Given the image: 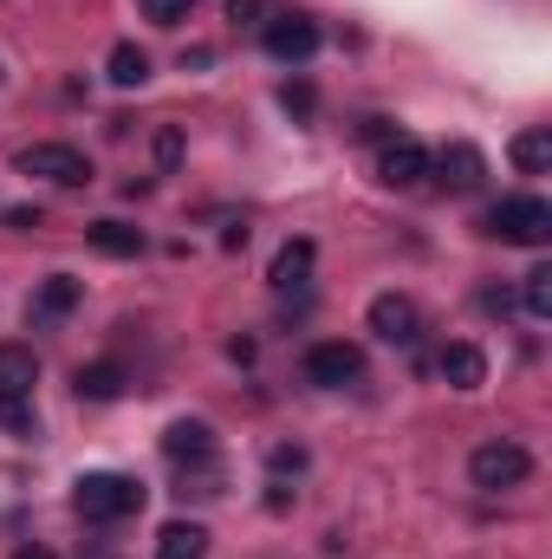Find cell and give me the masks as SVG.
I'll return each mask as SVG.
<instances>
[{"mask_svg": "<svg viewBox=\"0 0 552 559\" xmlns=\"http://www.w3.org/2000/svg\"><path fill=\"white\" fill-rule=\"evenodd\" d=\"M72 508H79V521H92V527L131 521V514L143 508V481H137V475L92 468V475H79V481H72Z\"/></svg>", "mask_w": 552, "mask_h": 559, "instance_id": "cell-1", "label": "cell"}, {"mask_svg": "<svg viewBox=\"0 0 552 559\" xmlns=\"http://www.w3.org/2000/svg\"><path fill=\"white\" fill-rule=\"evenodd\" d=\"M481 235L514 241V248H547L552 241V202H540V195H507V202H494L481 215Z\"/></svg>", "mask_w": 552, "mask_h": 559, "instance_id": "cell-2", "label": "cell"}, {"mask_svg": "<svg viewBox=\"0 0 552 559\" xmlns=\"http://www.w3.org/2000/svg\"><path fill=\"white\" fill-rule=\"evenodd\" d=\"M527 475H533V455H527L520 442H507V436H501V442H481V449L468 455V481H475L481 495H507V488H520Z\"/></svg>", "mask_w": 552, "mask_h": 559, "instance_id": "cell-3", "label": "cell"}, {"mask_svg": "<svg viewBox=\"0 0 552 559\" xmlns=\"http://www.w3.org/2000/svg\"><path fill=\"white\" fill-rule=\"evenodd\" d=\"M13 169H20V176H46V182H59V189H85V182H92V156L72 150V143H33V150L13 156Z\"/></svg>", "mask_w": 552, "mask_h": 559, "instance_id": "cell-4", "label": "cell"}, {"mask_svg": "<svg viewBox=\"0 0 552 559\" xmlns=\"http://www.w3.org/2000/svg\"><path fill=\"white\" fill-rule=\"evenodd\" d=\"M261 46L274 52L279 66H305L312 52H319V20L312 13H292V7H279L261 20Z\"/></svg>", "mask_w": 552, "mask_h": 559, "instance_id": "cell-5", "label": "cell"}, {"mask_svg": "<svg viewBox=\"0 0 552 559\" xmlns=\"http://www.w3.org/2000/svg\"><path fill=\"white\" fill-rule=\"evenodd\" d=\"M358 378H364V352H358V345L325 338V345L305 352V384H319V391H345V384H358Z\"/></svg>", "mask_w": 552, "mask_h": 559, "instance_id": "cell-6", "label": "cell"}, {"mask_svg": "<svg viewBox=\"0 0 552 559\" xmlns=\"http://www.w3.org/2000/svg\"><path fill=\"white\" fill-rule=\"evenodd\" d=\"M429 169H435V176H442V189H455V195H475V189L488 182V156H481L475 143H448Z\"/></svg>", "mask_w": 552, "mask_h": 559, "instance_id": "cell-7", "label": "cell"}, {"mask_svg": "<svg viewBox=\"0 0 552 559\" xmlns=\"http://www.w3.org/2000/svg\"><path fill=\"white\" fill-rule=\"evenodd\" d=\"M364 319H371V332H377L384 345H416V306L404 293H377Z\"/></svg>", "mask_w": 552, "mask_h": 559, "instance_id": "cell-8", "label": "cell"}, {"mask_svg": "<svg viewBox=\"0 0 552 559\" xmlns=\"http://www.w3.org/2000/svg\"><path fill=\"white\" fill-rule=\"evenodd\" d=\"M79 293H85V286H79L72 274H46L39 280V293L26 299V319H33V325H59V319L79 306Z\"/></svg>", "mask_w": 552, "mask_h": 559, "instance_id": "cell-9", "label": "cell"}, {"mask_svg": "<svg viewBox=\"0 0 552 559\" xmlns=\"http://www.w3.org/2000/svg\"><path fill=\"white\" fill-rule=\"evenodd\" d=\"M377 176L391 182V189H416L422 176H429V150L410 138H391L384 143V156H377Z\"/></svg>", "mask_w": 552, "mask_h": 559, "instance_id": "cell-10", "label": "cell"}, {"mask_svg": "<svg viewBox=\"0 0 552 559\" xmlns=\"http://www.w3.org/2000/svg\"><path fill=\"white\" fill-rule=\"evenodd\" d=\"M163 455L169 462H215V429L202 417H182L163 429Z\"/></svg>", "mask_w": 552, "mask_h": 559, "instance_id": "cell-11", "label": "cell"}, {"mask_svg": "<svg viewBox=\"0 0 552 559\" xmlns=\"http://www.w3.org/2000/svg\"><path fill=\"white\" fill-rule=\"evenodd\" d=\"M39 384V358L26 345H0V404H26Z\"/></svg>", "mask_w": 552, "mask_h": 559, "instance_id": "cell-12", "label": "cell"}, {"mask_svg": "<svg viewBox=\"0 0 552 559\" xmlns=\"http://www.w3.org/2000/svg\"><path fill=\"white\" fill-rule=\"evenodd\" d=\"M442 378H448L455 391H481V384H488V352H481V345H468V338L442 345Z\"/></svg>", "mask_w": 552, "mask_h": 559, "instance_id": "cell-13", "label": "cell"}, {"mask_svg": "<svg viewBox=\"0 0 552 559\" xmlns=\"http://www.w3.org/2000/svg\"><path fill=\"white\" fill-rule=\"evenodd\" d=\"M85 241H92L105 261H137V254H143V235L131 228V222H92V228H85Z\"/></svg>", "mask_w": 552, "mask_h": 559, "instance_id": "cell-14", "label": "cell"}, {"mask_svg": "<svg viewBox=\"0 0 552 559\" xmlns=\"http://www.w3.org/2000/svg\"><path fill=\"white\" fill-rule=\"evenodd\" d=\"M267 280H274V293H299L312 280V241H286L274 254V267H267Z\"/></svg>", "mask_w": 552, "mask_h": 559, "instance_id": "cell-15", "label": "cell"}, {"mask_svg": "<svg viewBox=\"0 0 552 559\" xmlns=\"http://www.w3.org/2000/svg\"><path fill=\"white\" fill-rule=\"evenodd\" d=\"M208 554V527L202 521H169L156 534V559H202Z\"/></svg>", "mask_w": 552, "mask_h": 559, "instance_id": "cell-16", "label": "cell"}, {"mask_svg": "<svg viewBox=\"0 0 552 559\" xmlns=\"http://www.w3.org/2000/svg\"><path fill=\"white\" fill-rule=\"evenodd\" d=\"M79 397H85V404H118V397H124V365H111V358L85 365V371H79Z\"/></svg>", "mask_w": 552, "mask_h": 559, "instance_id": "cell-17", "label": "cell"}, {"mask_svg": "<svg viewBox=\"0 0 552 559\" xmlns=\"http://www.w3.org/2000/svg\"><path fill=\"white\" fill-rule=\"evenodd\" d=\"M105 79H111L118 92H137L143 79H149V52H143L137 39H118V46H111V66H105Z\"/></svg>", "mask_w": 552, "mask_h": 559, "instance_id": "cell-18", "label": "cell"}, {"mask_svg": "<svg viewBox=\"0 0 552 559\" xmlns=\"http://www.w3.org/2000/svg\"><path fill=\"white\" fill-rule=\"evenodd\" d=\"M507 156H514L520 176H547L552 169V131H520V138L507 143Z\"/></svg>", "mask_w": 552, "mask_h": 559, "instance_id": "cell-19", "label": "cell"}, {"mask_svg": "<svg viewBox=\"0 0 552 559\" xmlns=\"http://www.w3.org/2000/svg\"><path fill=\"white\" fill-rule=\"evenodd\" d=\"M520 306H527V319H552V267H533V274H527Z\"/></svg>", "mask_w": 552, "mask_h": 559, "instance_id": "cell-20", "label": "cell"}, {"mask_svg": "<svg viewBox=\"0 0 552 559\" xmlns=\"http://www.w3.org/2000/svg\"><path fill=\"white\" fill-rule=\"evenodd\" d=\"M279 105H286V118L312 124V111H319V92H312L305 79H286V85H279Z\"/></svg>", "mask_w": 552, "mask_h": 559, "instance_id": "cell-21", "label": "cell"}, {"mask_svg": "<svg viewBox=\"0 0 552 559\" xmlns=\"http://www.w3.org/2000/svg\"><path fill=\"white\" fill-rule=\"evenodd\" d=\"M143 20H156V26H182L189 13H195V0H137Z\"/></svg>", "mask_w": 552, "mask_h": 559, "instance_id": "cell-22", "label": "cell"}, {"mask_svg": "<svg viewBox=\"0 0 552 559\" xmlns=\"http://www.w3.org/2000/svg\"><path fill=\"white\" fill-rule=\"evenodd\" d=\"M267 462H274V475H299V468H305V449H299V442H274Z\"/></svg>", "mask_w": 552, "mask_h": 559, "instance_id": "cell-23", "label": "cell"}, {"mask_svg": "<svg viewBox=\"0 0 552 559\" xmlns=\"http://www.w3.org/2000/svg\"><path fill=\"white\" fill-rule=\"evenodd\" d=\"M156 163H163V169L182 163V131H176V124H163V138H156Z\"/></svg>", "mask_w": 552, "mask_h": 559, "instance_id": "cell-24", "label": "cell"}, {"mask_svg": "<svg viewBox=\"0 0 552 559\" xmlns=\"http://www.w3.org/2000/svg\"><path fill=\"white\" fill-rule=\"evenodd\" d=\"M0 423H7L13 436H33V397H26V404H0Z\"/></svg>", "mask_w": 552, "mask_h": 559, "instance_id": "cell-25", "label": "cell"}, {"mask_svg": "<svg viewBox=\"0 0 552 559\" xmlns=\"http://www.w3.org/2000/svg\"><path fill=\"white\" fill-rule=\"evenodd\" d=\"M228 20L235 26H261L267 20V0H228Z\"/></svg>", "mask_w": 552, "mask_h": 559, "instance_id": "cell-26", "label": "cell"}, {"mask_svg": "<svg viewBox=\"0 0 552 559\" xmlns=\"http://www.w3.org/2000/svg\"><path fill=\"white\" fill-rule=\"evenodd\" d=\"M7 222H13V228H26V235H33V228H39V222H46V215H39V209H33V202H20V209H7Z\"/></svg>", "mask_w": 552, "mask_h": 559, "instance_id": "cell-27", "label": "cell"}, {"mask_svg": "<svg viewBox=\"0 0 552 559\" xmlns=\"http://www.w3.org/2000/svg\"><path fill=\"white\" fill-rule=\"evenodd\" d=\"M208 59H215V52H208V46H189V52H182V72H202V66H208Z\"/></svg>", "mask_w": 552, "mask_h": 559, "instance_id": "cell-28", "label": "cell"}, {"mask_svg": "<svg viewBox=\"0 0 552 559\" xmlns=\"http://www.w3.org/2000/svg\"><path fill=\"white\" fill-rule=\"evenodd\" d=\"M228 358L235 365H254V338H228Z\"/></svg>", "mask_w": 552, "mask_h": 559, "instance_id": "cell-29", "label": "cell"}, {"mask_svg": "<svg viewBox=\"0 0 552 559\" xmlns=\"http://www.w3.org/2000/svg\"><path fill=\"white\" fill-rule=\"evenodd\" d=\"M13 559H52V554H46V547H20Z\"/></svg>", "mask_w": 552, "mask_h": 559, "instance_id": "cell-30", "label": "cell"}]
</instances>
